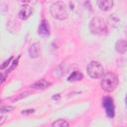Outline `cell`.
<instances>
[{"mask_svg":"<svg viewBox=\"0 0 127 127\" xmlns=\"http://www.w3.org/2000/svg\"><path fill=\"white\" fill-rule=\"evenodd\" d=\"M118 77L113 72H106L101 79V87L106 92H112L118 86Z\"/></svg>","mask_w":127,"mask_h":127,"instance_id":"1","label":"cell"},{"mask_svg":"<svg viewBox=\"0 0 127 127\" xmlns=\"http://www.w3.org/2000/svg\"><path fill=\"white\" fill-rule=\"evenodd\" d=\"M50 13L53 16V18L57 20H64L67 18V15H68L66 6L62 1L53 3L50 6Z\"/></svg>","mask_w":127,"mask_h":127,"instance_id":"2","label":"cell"},{"mask_svg":"<svg viewBox=\"0 0 127 127\" xmlns=\"http://www.w3.org/2000/svg\"><path fill=\"white\" fill-rule=\"evenodd\" d=\"M89 31L93 35L103 36L107 34V26L101 18L94 17L89 22Z\"/></svg>","mask_w":127,"mask_h":127,"instance_id":"3","label":"cell"},{"mask_svg":"<svg viewBox=\"0 0 127 127\" xmlns=\"http://www.w3.org/2000/svg\"><path fill=\"white\" fill-rule=\"evenodd\" d=\"M88 75L92 78H98L103 74V66L98 62H90L86 66Z\"/></svg>","mask_w":127,"mask_h":127,"instance_id":"4","label":"cell"},{"mask_svg":"<svg viewBox=\"0 0 127 127\" xmlns=\"http://www.w3.org/2000/svg\"><path fill=\"white\" fill-rule=\"evenodd\" d=\"M102 106L106 112V115L109 118H113L114 114H115V107H114V103H113V99L109 96H106L103 98L102 100Z\"/></svg>","mask_w":127,"mask_h":127,"instance_id":"5","label":"cell"},{"mask_svg":"<svg viewBox=\"0 0 127 127\" xmlns=\"http://www.w3.org/2000/svg\"><path fill=\"white\" fill-rule=\"evenodd\" d=\"M32 13H33V8L32 7H30L28 5H23L21 7L20 11H19L18 16L21 20H27L32 15Z\"/></svg>","mask_w":127,"mask_h":127,"instance_id":"6","label":"cell"},{"mask_svg":"<svg viewBox=\"0 0 127 127\" xmlns=\"http://www.w3.org/2000/svg\"><path fill=\"white\" fill-rule=\"evenodd\" d=\"M38 34L42 37H48L50 35V26L48 21L43 20L38 28Z\"/></svg>","mask_w":127,"mask_h":127,"instance_id":"7","label":"cell"},{"mask_svg":"<svg viewBox=\"0 0 127 127\" xmlns=\"http://www.w3.org/2000/svg\"><path fill=\"white\" fill-rule=\"evenodd\" d=\"M97 6L102 11H109L113 7V0H97Z\"/></svg>","mask_w":127,"mask_h":127,"instance_id":"8","label":"cell"},{"mask_svg":"<svg viewBox=\"0 0 127 127\" xmlns=\"http://www.w3.org/2000/svg\"><path fill=\"white\" fill-rule=\"evenodd\" d=\"M115 50L119 54H124L127 51V41L123 39L118 40L115 44Z\"/></svg>","mask_w":127,"mask_h":127,"instance_id":"9","label":"cell"},{"mask_svg":"<svg viewBox=\"0 0 127 127\" xmlns=\"http://www.w3.org/2000/svg\"><path fill=\"white\" fill-rule=\"evenodd\" d=\"M49 85H50V83H49L47 80H45V79H40V80L36 81L35 83H33V84L31 85V87L36 88V89H45V88H47Z\"/></svg>","mask_w":127,"mask_h":127,"instance_id":"10","label":"cell"},{"mask_svg":"<svg viewBox=\"0 0 127 127\" xmlns=\"http://www.w3.org/2000/svg\"><path fill=\"white\" fill-rule=\"evenodd\" d=\"M39 53H40V48H39V45L38 44H34L30 47L29 49V55L31 58H37L39 56Z\"/></svg>","mask_w":127,"mask_h":127,"instance_id":"11","label":"cell"},{"mask_svg":"<svg viewBox=\"0 0 127 127\" xmlns=\"http://www.w3.org/2000/svg\"><path fill=\"white\" fill-rule=\"evenodd\" d=\"M82 78H83L82 73L75 70V71H73V72L68 76L67 80H68V81H77V80H81Z\"/></svg>","mask_w":127,"mask_h":127,"instance_id":"12","label":"cell"},{"mask_svg":"<svg viewBox=\"0 0 127 127\" xmlns=\"http://www.w3.org/2000/svg\"><path fill=\"white\" fill-rule=\"evenodd\" d=\"M68 125H69L68 122H66L64 119H58L57 121L52 123V126H54V127H64V126H68Z\"/></svg>","mask_w":127,"mask_h":127,"instance_id":"13","label":"cell"},{"mask_svg":"<svg viewBox=\"0 0 127 127\" xmlns=\"http://www.w3.org/2000/svg\"><path fill=\"white\" fill-rule=\"evenodd\" d=\"M13 109H14V107H12V106H3V107H1L0 111H1V113H3V112H10Z\"/></svg>","mask_w":127,"mask_h":127,"instance_id":"14","label":"cell"},{"mask_svg":"<svg viewBox=\"0 0 127 127\" xmlns=\"http://www.w3.org/2000/svg\"><path fill=\"white\" fill-rule=\"evenodd\" d=\"M19 58H20V57H18V59H17V60H16V61H15V62L13 63V65H12V66H11V67H10L9 69H7V72H9L10 70L14 69V67H15V66H17V64H18V61H19Z\"/></svg>","mask_w":127,"mask_h":127,"instance_id":"15","label":"cell"},{"mask_svg":"<svg viewBox=\"0 0 127 127\" xmlns=\"http://www.w3.org/2000/svg\"><path fill=\"white\" fill-rule=\"evenodd\" d=\"M11 60H12V58H10L8 61H6V62H5V63H4L2 65H1V68H2V69H4V68L6 67V65H7V64H9V63L11 62Z\"/></svg>","mask_w":127,"mask_h":127,"instance_id":"16","label":"cell"},{"mask_svg":"<svg viewBox=\"0 0 127 127\" xmlns=\"http://www.w3.org/2000/svg\"><path fill=\"white\" fill-rule=\"evenodd\" d=\"M34 109H30V110H25L22 112V114H29V113H34Z\"/></svg>","mask_w":127,"mask_h":127,"instance_id":"17","label":"cell"},{"mask_svg":"<svg viewBox=\"0 0 127 127\" xmlns=\"http://www.w3.org/2000/svg\"><path fill=\"white\" fill-rule=\"evenodd\" d=\"M53 99H54V100H55V99H60V94H57V96H54Z\"/></svg>","mask_w":127,"mask_h":127,"instance_id":"18","label":"cell"},{"mask_svg":"<svg viewBox=\"0 0 127 127\" xmlns=\"http://www.w3.org/2000/svg\"><path fill=\"white\" fill-rule=\"evenodd\" d=\"M22 3H29L30 2V0H20Z\"/></svg>","mask_w":127,"mask_h":127,"instance_id":"19","label":"cell"},{"mask_svg":"<svg viewBox=\"0 0 127 127\" xmlns=\"http://www.w3.org/2000/svg\"><path fill=\"white\" fill-rule=\"evenodd\" d=\"M125 104H126V106H127V93H126V95H125Z\"/></svg>","mask_w":127,"mask_h":127,"instance_id":"20","label":"cell"}]
</instances>
